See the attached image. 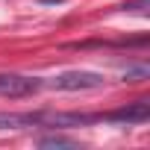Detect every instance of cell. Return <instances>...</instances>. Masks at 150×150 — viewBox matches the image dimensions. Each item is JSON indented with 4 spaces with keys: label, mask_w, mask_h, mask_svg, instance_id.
<instances>
[{
    "label": "cell",
    "mask_w": 150,
    "mask_h": 150,
    "mask_svg": "<svg viewBox=\"0 0 150 150\" xmlns=\"http://www.w3.org/2000/svg\"><path fill=\"white\" fill-rule=\"evenodd\" d=\"M41 3H56V0H41Z\"/></svg>",
    "instance_id": "7"
},
{
    "label": "cell",
    "mask_w": 150,
    "mask_h": 150,
    "mask_svg": "<svg viewBox=\"0 0 150 150\" xmlns=\"http://www.w3.org/2000/svg\"><path fill=\"white\" fill-rule=\"evenodd\" d=\"M100 121H118V124H147L150 121V100H135V103H127L115 112H106L100 115Z\"/></svg>",
    "instance_id": "3"
},
{
    "label": "cell",
    "mask_w": 150,
    "mask_h": 150,
    "mask_svg": "<svg viewBox=\"0 0 150 150\" xmlns=\"http://www.w3.org/2000/svg\"><path fill=\"white\" fill-rule=\"evenodd\" d=\"M147 6H150V0H132V3H127L124 9H127V12H138V15H144Z\"/></svg>",
    "instance_id": "6"
},
{
    "label": "cell",
    "mask_w": 150,
    "mask_h": 150,
    "mask_svg": "<svg viewBox=\"0 0 150 150\" xmlns=\"http://www.w3.org/2000/svg\"><path fill=\"white\" fill-rule=\"evenodd\" d=\"M44 88V80L38 77H21V74H0V97H33Z\"/></svg>",
    "instance_id": "2"
},
{
    "label": "cell",
    "mask_w": 150,
    "mask_h": 150,
    "mask_svg": "<svg viewBox=\"0 0 150 150\" xmlns=\"http://www.w3.org/2000/svg\"><path fill=\"white\" fill-rule=\"evenodd\" d=\"M38 147H77V141L65 138V135H44V138H38Z\"/></svg>",
    "instance_id": "5"
},
{
    "label": "cell",
    "mask_w": 150,
    "mask_h": 150,
    "mask_svg": "<svg viewBox=\"0 0 150 150\" xmlns=\"http://www.w3.org/2000/svg\"><path fill=\"white\" fill-rule=\"evenodd\" d=\"M44 112H0V132L3 129H27L41 127Z\"/></svg>",
    "instance_id": "4"
},
{
    "label": "cell",
    "mask_w": 150,
    "mask_h": 150,
    "mask_svg": "<svg viewBox=\"0 0 150 150\" xmlns=\"http://www.w3.org/2000/svg\"><path fill=\"white\" fill-rule=\"evenodd\" d=\"M106 77L94 71H62L44 86L56 88V91H88V88H103Z\"/></svg>",
    "instance_id": "1"
}]
</instances>
